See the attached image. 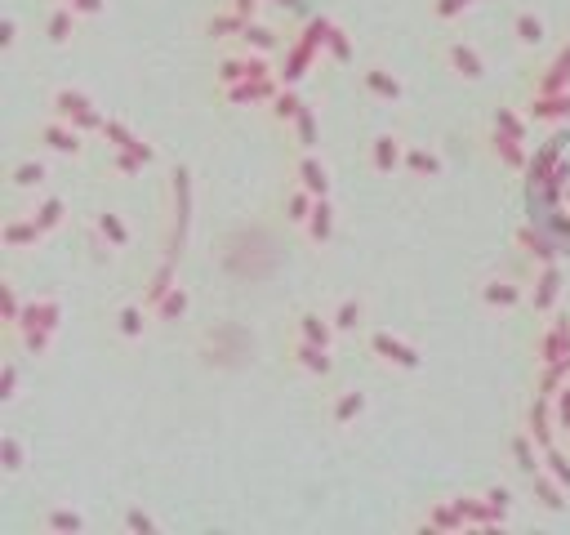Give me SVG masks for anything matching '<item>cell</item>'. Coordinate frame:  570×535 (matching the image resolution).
Here are the masks:
<instances>
[{
  "instance_id": "6da1fadb",
  "label": "cell",
  "mask_w": 570,
  "mask_h": 535,
  "mask_svg": "<svg viewBox=\"0 0 570 535\" xmlns=\"http://www.w3.org/2000/svg\"><path fill=\"white\" fill-rule=\"evenodd\" d=\"M450 63H454V67H459L468 81L481 76V59H477V50H468V45H450Z\"/></svg>"
},
{
  "instance_id": "7a4b0ae2",
  "label": "cell",
  "mask_w": 570,
  "mask_h": 535,
  "mask_svg": "<svg viewBox=\"0 0 570 535\" xmlns=\"http://www.w3.org/2000/svg\"><path fill=\"white\" fill-rule=\"evenodd\" d=\"M299 174H303V183H308V192H317V196H326V165H317V161H303L299 165Z\"/></svg>"
},
{
  "instance_id": "3957f363",
  "label": "cell",
  "mask_w": 570,
  "mask_h": 535,
  "mask_svg": "<svg viewBox=\"0 0 570 535\" xmlns=\"http://www.w3.org/2000/svg\"><path fill=\"white\" fill-rule=\"evenodd\" d=\"M374 165H379L383 174L397 165V138H392V134H383V138H379V147H374Z\"/></svg>"
},
{
  "instance_id": "277c9868",
  "label": "cell",
  "mask_w": 570,
  "mask_h": 535,
  "mask_svg": "<svg viewBox=\"0 0 570 535\" xmlns=\"http://www.w3.org/2000/svg\"><path fill=\"white\" fill-rule=\"evenodd\" d=\"M517 41L521 45H539L544 41V23H539V18H517Z\"/></svg>"
},
{
  "instance_id": "5b68a950",
  "label": "cell",
  "mask_w": 570,
  "mask_h": 535,
  "mask_svg": "<svg viewBox=\"0 0 570 535\" xmlns=\"http://www.w3.org/2000/svg\"><path fill=\"white\" fill-rule=\"evenodd\" d=\"M366 81H370V85H374L379 94H388V98H397V94H401V85H397V81H388L379 67H370V72H366Z\"/></svg>"
},
{
  "instance_id": "8992f818",
  "label": "cell",
  "mask_w": 570,
  "mask_h": 535,
  "mask_svg": "<svg viewBox=\"0 0 570 535\" xmlns=\"http://www.w3.org/2000/svg\"><path fill=\"white\" fill-rule=\"evenodd\" d=\"M357 317H361V304H357V299H348V304L344 308H339V331H352V326H357Z\"/></svg>"
},
{
  "instance_id": "52a82bcc",
  "label": "cell",
  "mask_w": 570,
  "mask_h": 535,
  "mask_svg": "<svg viewBox=\"0 0 570 535\" xmlns=\"http://www.w3.org/2000/svg\"><path fill=\"white\" fill-rule=\"evenodd\" d=\"M312 237H330V205H317V219H312Z\"/></svg>"
},
{
  "instance_id": "ba28073f",
  "label": "cell",
  "mask_w": 570,
  "mask_h": 535,
  "mask_svg": "<svg viewBox=\"0 0 570 535\" xmlns=\"http://www.w3.org/2000/svg\"><path fill=\"white\" fill-rule=\"evenodd\" d=\"M45 170L41 165H18V174H14V183H23V187H32V183H41Z\"/></svg>"
},
{
  "instance_id": "9c48e42d",
  "label": "cell",
  "mask_w": 570,
  "mask_h": 535,
  "mask_svg": "<svg viewBox=\"0 0 570 535\" xmlns=\"http://www.w3.org/2000/svg\"><path fill=\"white\" fill-rule=\"evenodd\" d=\"M120 326H125V335H138L142 331V313L138 308H125V313H120Z\"/></svg>"
},
{
  "instance_id": "30bf717a",
  "label": "cell",
  "mask_w": 570,
  "mask_h": 535,
  "mask_svg": "<svg viewBox=\"0 0 570 535\" xmlns=\"http://www.w3.org/2000/svg\"><path fill=\"white\" fill-rule=\"evenodd\" d=\"M50 527H59V531H81V518H76V513H54Z\"/></svg>"
},
{
  "instance_id": "8fae6325",
  "label": "cell",
  "mask_w": 570,
  "mask_h": 535,
  "mask_svg": "<svg viewBox=\"0 0 570 535\" xmlns=\"http://www.w3.org/2000/svg\"><path fill=\"white\" fill-rule=\"evenodd\" d=\"M103 232H107V237L116 241V246H125V228H120V223L112 219V214H103Z\"/></svg>"
},
{
  "instance_id": "7c38bea8",
  "label": "cell",
  "mask_w": 570,
  "mask_h": 535,
  "mask_svg": "<svg viewBox=\"0 0 570 535\" xmlns=\"http://www.w3.org/2000/svg\"><path fill=\"white\" fill-rule=\"evenodd\" d=\"M54 147H59V152H76V147H81V143H76V134H63V129H54Z\"/></svg>"
},
{
  "instance_id": "4fadbf2b",
  "label": "cell",
  "mask_w": 570,
  "mask_h": 535,
  "mask_svg": "<svg viewBox=\"0 0 570 535\" xmlns=\"http://www.w3.org/2000/svg\"><path fill=\"white\" fill-rule=\"evenodd\" d=\"M303 331H308L312 344H326V326H317V317H303Z\"/></svg>"
},
{
  "instance_id": "5bb4252c",
  "label": "cell",
  "mask_w": 570,
  "mask_h": 535,
  "mask_svg": "<svg viewBox=\"0 0 570 535\" xmlns=\"http://www.w3.org/2000/svg\"><path fill=\"white\" fill-rule=\"evenodd\" d=\"M361 406H366V401H361V397H357V392H352V397H344V406H339V424H344V419H348V415H357V410H361Z\"/></svg>"
},
{
  "instance_id": "9a60e30c",
  "label": "cell",
  "mask_w": 570,
  "mask_h": 535,
  "mask_svg": "<svg viewBox=\"0 0 570 535\" xmlns=\"http://www.w3.org/2000/svg\"><path fill=\"white\" fill-rule=\"evenodd\" d=\"M410 165H414V170H436V161H432V156H423V152H414Z\"/></svg>"
},
{
  "instance_id": "2e32d148",
  "label": "cell",
  "mask_w": 570,
  "mask_h": 535,
  "mask_svg": "<svg viewBox=\"0 0 570 535\" xmlns=\"http://www.w3.org/2000/svg\"><path fill=\"white\" fill-rule=\"evenodd\" d=\"M5 459H9L5 468H18V446H14V442H5Z\"/></svg>"
}]
</instances>
